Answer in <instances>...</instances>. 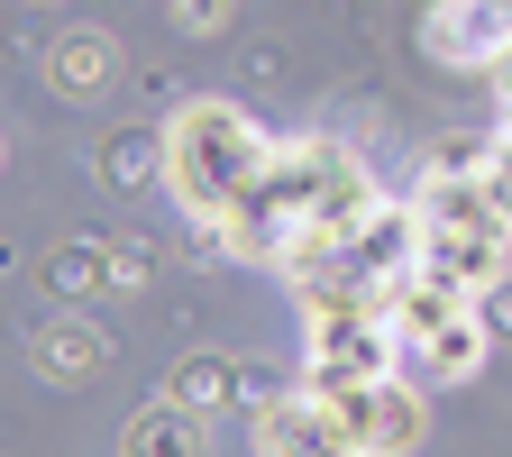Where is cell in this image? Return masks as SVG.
<instances>
[{
    "instance_id": "obj_1",
    "label": "cell",
    "mask_w": 512,
    "mask_h": 457,
    "mask_svg": "<svg viewBox=\"0 0 512 457\" xmlns=\"http://www.w3.org/2000/svg\"><path fill=\"white\" fill-rule=\"evenodd\" d=\"M256 174H266V147H256V128H247L229 101H192V110L174 119V138H165V183L183 192L192 211L247 202Z\"/></svg>"
},
{
    "instance_id": "obj_8",
    "label": "cell",
    "mask_w": 512,
    "mask_h": 457,
    "mask_svg": "<svg viewBox=\"0 0 512 457\" xmlns=\"http://www.w3.org/2000/svg\"><path fill=\"white\" fill-rule=\"evenodd\" d=\"M220 394H229V366H220V357H192V366L174 375V403H192V412L220 403Z\"/></svg>"
},
{
    "instance_id": "obj_9",
    "label": "cell",
    "mask_w": 512,
    "mask_h": 457,
    "mask_svg": "<svg viewBox=\"0 0 512 457\" xmlns=\"http://www.w3.org/2000/svg\"><path fill=\"white\" fill-rule=\"evenodd\" d=\"M174 19L183 28H220V0H174Z\"/></svg>"
},
{
    "instance_id": "obj_4",
    "label": "cell",
    "mask_w": 512,
    "mask_h": 457,
    "mask_svg": "<svg viewBox=\"0 0 512 457\" xmlns=\"http://www.w3.org/2000/svg\"><path fill=\"white\" fill-rule=\"evenodd\" d=\"M46 83H55L64 101H101V92L119 83V46H110L101 28H83V37H55V55H46Z\"/></svg>"
},
{
    "instance_id": "obj_3",
    "label": "cell",
    "mask_w": 512,
    "mask_h": 457,
    "mask_svg": "<svg viewBox=\"0 0 512 457\" xmlns=\"http://www.w3.org/2000/svg\"><path fill=\"white\" fill-rule=\"evenodd\" d=\"M266 457H357L330 403H275L266 412Z\"/></svg>"
},
{
    "instance_id": "obj_7",
    "label": "cell",
    "mask_w": 512,
    "mask_h": 457,
    "mask_svg": "<svg viewBox=\"0 0 512 457\" xmlns=\"http://www.w3.org/2000/svg\"><path fill=\"white\" fill-rule=\"evenodd\" d=\"M101 357H110V348H101V330H83V320H55V330L37 339V366H46L55 384H92Z\"/></svg>"
},
{
    "instance_id": "obj_5",
    "label": "cell",
    "mask_w": 512,
    "mask_h": 457,
    "mask_svg": "<svg viewBox=\"0 0 512 457\" xmlns=\"http://www.w3.org/2000/svg\"><path fill=\"white\" fill-rule=\"evenodd\" d=\"M128 457H211L202 412L192 403H147L138 421H128Z\"/></svg>"
},
{
    "instance_id": "obj_2",
    "label": "cell",
    "mask_w": 512,
    "mask_h": 457,
    "mask_svg": "<svg viewBox=\"0 0 512 457\" xmlns=\"http://www.w3.org/2000/svg\"><path fill=\"white\" fill-rule=\"evenodd\" d=\"M330 412H339V430L357 439V457H366V448H375V457H394V448L421 439V394H403L394 375H375V384H357V394H339Z\"/></svg>"
},
{
    "instance_id": "obj_6",
    "label": "cell",
    "mask_w": 512,
    "mask_h": 457,
    "mask_svg": "<svg viewBox=\"0 0 512 457\" xmlns=\"http://www.w3.org/2000/svg\"><path fill=\"white\" fill-rule=\"evenodd\" d=\"M412 348H421L430 375H476V348H485V339H476L467 311H448V320H439V311H412Z\"/></svg>"
}]
</instances>
